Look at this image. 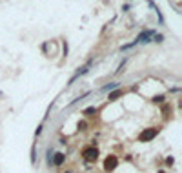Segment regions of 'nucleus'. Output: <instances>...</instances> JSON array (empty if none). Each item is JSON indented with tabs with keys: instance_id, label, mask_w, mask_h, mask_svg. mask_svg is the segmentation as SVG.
I'll return each mask as SVG.
<instances>
[{
	"instance_id": "3",
	"label": "nucleus",
	"mask_w": 182,
	"mask_h": 173,
	"mask_svg": "<svg viewBox=\"0 0 182 173\" xmlns=\"http://www.w3.org/2000/svg\"><path fill=\"white\" fill-rule=\"evenodd\" d=\"M155 35H157L155 29H146V31H142L135 40H137V44H139V42H149V38H153Z\"/></svg>"
},
{
	"instance_id": "6",
	"label": "nucleus",
	"mask_w": 182,
	"mask_h": 173,
	"mask_svg": "<svg viewBox=\"0 0 182 173\" xmlns=\"http://www.w3.org/2000/svg\"><path fill=\"white\" fill-rule=\"evenodd\" d=\"M120 95H122V91H120V89H117V91L109 93V97H108V99H109V100H117V99H118Z\"/></svg>"
},
{
	"instance_id": "1",
	"label": "nucleus",
	"mask_w": 182,
	"mask_h": 173,
	"mask_svg": "<svg viewBox=\"0 0 182 173\" xmlns=\"http://www.w3.org/2000/svg\"><path fill=\"white\" fill-rule=\"evenodd\" d=\"M82 157H84L86 161H89V162H95L97 157H98V151H97L95 146H88V148L82 150Z\"/></svg>"
},
{
	"instance_id": "9",
	"label": "nucleus",
	"mask_w": 182,
	"mask_h": 173,
	"mask_svg": "<svg viewBox=\"0 0 182 173\" xmlns=\"http://www.w3.org/2000/svg\"><path fill=\"white\" fill-rule=\"evenodd\" d=\"M155 40H157V42H162V40H164V36H162V35H155Z\"/></svg>"
},
{
	"instance_id": "2",
	"label": "nucleus",
	"mask_w": 182,
	"mask_h": 173,
	"mask_svg": "<svg viewBox=\"0 0 182 173\" xmlns=\"http://www.w3.org/2000/svg\"><path fill=\"white\" fill-rule=\"evenodd\" d=\"M157 133H159V130H153V128H148V130H144L142 133H140V140L142 142H148V140H151V139H155L157 137Z\"/></svg>"
},
{
	"instance_id": "11",
	"label": "nucleus",
	"mask_w": 182,
	"mask_h": 173,
	"mask_svg": "<svg viewBox=\"0 0 182 173\" xmlns=\"http://www.w3.org/2000/svg\"><path fill=\"white\" fill-rule=\"evenodd\" d=\"M64 173H71V171H64Z\"/></svg>"
},
{
	"instance_id": "10",
	"label": "nucleus",
	"mask_w": 182,
	"mask_h": 173,
	"mask_svg": "<svg viewBox=\"0 0 182 173\" xmlns=\"http://www.w3.org/2000/svg\"><path fill=\"white\" fill-rule=\"evenodd\" d=\"M153 100H155V102H162V100H164V97H162V95H159V97H155Z\"/></svg>"
},
{
	"instance_id": "5",
	"label": "nucleus",
	"mask_w": 182,
	"mask_h": 173,
	"mask_svg": "<svg viewBox=\"0 0 182 173\" xmlns=\"http://www.w3.org/2000/svg\"><path fill=\"white\" fill-rule=\"evenodd\" d=\"M64 161H66V155H64V153H57L55 159H53V164H55V166H62Z\"/></svg>"
},
{
	"instance_id": "8",
	"label": "nucleus",
	"mask_w": 182,
	"mask_h": 173,
	"mask_svg": "<svg viewBox=\"0 0 182 173\" xmlns=\"http://www.w3.org/2000/svg\"><path fill=\"white\" fill-rule=\"evenodd\" d=\"M84 113H86V115H93V113H95V108H88Z\"/></svg>"
},
{
	"instance_id": "7",
	"label": "nucleus",
	"mask_w": 182,
	"mask_h": 173,
	"mask_svg": "<svg viewBox=\"0 0 182 173\" xmlns=\"http://www.w3.org/2000/svg\"><path fill=\"white\" fill-rule=\"evenodd\" d=\"M115 88H118V84H117V82H113V84L106 86V88H104V91H109V89H115Z\"/></svg>"
},
{
	"instance_id": "4",
	"label": "nucleus",
	"mask_w": 182,
	"mask_h": 173,
	"mask_svg": "<svg viewBox=\"0 0 182 173\" xmlns=\"http://www.w3.org/2000/svg\"><path fill=\"white\" fill-rule=\"evenodd\" d=\"M118 166V161H117V157H108L106 159V162H104V168H106V171H113L115 168Z\"/></svg>"
}]
</instances>
